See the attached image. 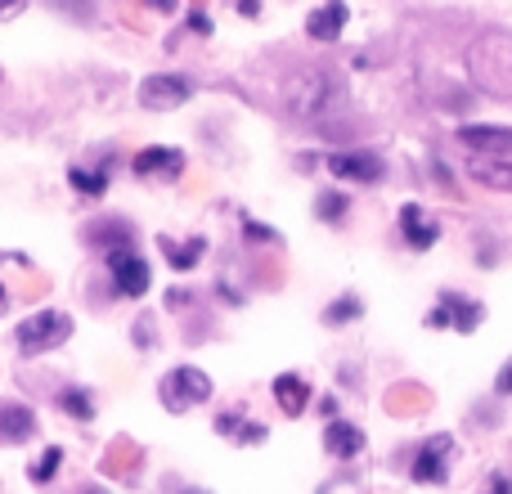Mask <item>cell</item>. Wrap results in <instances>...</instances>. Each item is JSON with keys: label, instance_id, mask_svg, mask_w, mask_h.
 <instances>
[{"label": "cell", "instance_id": "cell-24", "mask_svg": "<svg viewBox=\"0 0 512 494\" xmlns=\"http://www.w3.org/2000/svg\"><path fill=\"white\" fill-rule=\"evenodd\" d=\"M59 463H63V450H59V445H50V450H45L41 459H36L32 468H27V477H32L36 486H50L54 472H59Z\"/></svg>", "mask_w": 512, "mask_h": 494}, {"label": "cell", "instance_id": "cell-38", "mask_svg": "<svg viewBox=\"0 0 512 494\" xmlns=\"http://www.w3.org/2000/svg\"><path fill=\"white\" fill-rule=\"evenodd\" d=\"M5 310H9V292L0 288V315H5Z\"/></svg>", "mask_w": 512, "mask_h": 494}, {"label": "cell", "instance_id": "cell-19", "mask_svg": "<svg viewBox=\"0 0 512 494\" xmlns=\"http://www.w3.org/2000/svg\"><path fill=\"white\" fill-rule=\"evenodd\" d=\"M162 243V256H167L171 265H176L180 274H189L198 261H203V252H207V239H189V243H176V239H158Z\"/></svg>", "mask_w": 512, "mask_h": 494}, {"label": "cell", "instance_id": "cell-29", "mask_svg": "<svg viewBox=\"0 0 512 494\" xmlns=\"http://www.w3.org/2000/svg\"><path fill=\"white\" fill-rule=\"evenodd\" d=\"M131 337H135V346H144V351H153V319H135Z\"/></svg>", "mask_w": 512, "mask_h": 494}, {"label": "cell", "instance_id": "cell-12", "mask_svg": "<svg viewBox=\"0 0 512 494\" xmlns=\"http://www.w3.org/2000/svg\"><path fill=\"white\" fill-rule=\"evenodd\" d=\"M346 23H351V5L346 0H324L319 9H310L306 18V36L310 41H337V36L346 32Z\"/></svg>", "mask_w": 512, "mask_h": 494}, {"label": "cell", "instance_id": "cell-37", "mask_svg": "<svg viewBox=\"0 0 512 494\" xmlns=\"http://www.w3.org/2000/svg\"><path fill=\"white\" fill-rule=\"evenodd\" d=\"M319 409H324V414H328V423H333V414H337V400H333V396H324V400H319Z\"/></svg>", "mask_w": 512, "mask_h": 494}, {"label": "cell", "instance_id": "cell-21", "mask_svg": "<svg viewBox=\"0 0 512 494\" xmlns=\"http://www.w3.org/2000/svg\"><path fill=\"white\" fill-rule=\"evenodd\" d=\"M68 185L77 189L81 198H104L108 194V167L90 171V167H68Z\"/></svg>", "mask_w": 512, "mask_h": 494}, {"label": "cell", "instance_id": "cell-6", "mask_svg": "<svg viewBox=\"0 0 512 494\" xmlns=\"http://www.w3.org/2000/svg\"><path fill=\"white\" fill-rule=\"evenodd\" d=\"M135 99H140V108H149V113H171V108H185L189 99H194V81H189L185 72H153V77L140 81Z\"/></svg>", "mask_w": 512, "mask_h": 494}, {"label": "cell", "instance_id": "cell-28", "mask_svg": "<svg viewBox=\"0 0 512 494\" xmlns=\"http://www.w3.org/2000/svg\"><path fill=\"white\" fill-rule=\"evenodd\" d=\"M265 436H270V432H265L261 423H243L239 432H234V445H261Z\"/></svg>", "mask_w": 512, "mask_h": 494}, {"label": "cell", "instance_id": "cell-10", "mask_svg": "<svg viewBox=\"0 0 512 494\" xmlns=\"http://www.w3.org/2000/svg\"><path fill=\"white\" fill-rule=\"evenodd\" d=\"M131 171L140 180H180V176H185V153L167 149V144H149V149L135 153Z\"/></svg>", "mask_w": 512, "mask_h": 494}, {"label": "cell", "instance_id": "cell-17", "mask_svg": "<svg viewBox=\"0 0 512 494\" xmlns=\"http://www.w3.org/2000/svg\"><path fill=\"white\" fill-rule=\"evenodd\" d=\"M324 450L333 454V459H360L364 454V432L355 423H346V418H333V423L324 427Z\"/></svg>", "mask_w": 512, "mask_h": 494}, {"label": "cell", "instance_id": "cell-39", "mask_svg": "<svg viewBox=\"0 0 512 494\" xmlns=\"http://www.w3.org/2000/svg\"><path fill=\"white\" fill-rule=\"evenodd\" d=\"M81 494H108V490H99V486H81Z\"/></svg>", "mask_w": 512, "mask_h": 494}, {"label": "cell", "instance_id": "cell-31", "mask_svg": "<svg viewBox=\"0 0 512 494\" xmlns=\"http://www.w3.org/2000/svg\"><path fill=\"white\" fill-rule=\"evenodd\" d=\"M495 396H512V360L499 369V378H495Z\"/></svg>", "mask_w": 512, "mask_h": 494}, {"label": "cell", "instance_id": "cell-2", "mask_svg": "<svg viewBox=\"0 0 512 494\" xmlns=\"http://www.w3.org/2000/svg\"><path fill=\"white\" fill-rule=\"evenodd\" d=\"M68 337H72V315H63V310H36V315H27L23 324L14 328L18 355H50V351H59Z\"/></svg>", "mask_w": 512, "mask_h": 494}, {"label": "cell", "instance_id": "cell-35", "mask_svg": "<svg viewBox=\"0 0 512 494\" xmlns=\"http://www.w3.org/2000/svg\"><path fill=\"white\" fill-rule=\"evenodd\" d=\"M490 494H512V481L504 477V472H495V477H490Z\"/></svg>", "mask_w": 512, "mask_h": 494}, {"label": "cell", "instance_id": "cell-5", "mask_svg": "<svg viewBox=\"0 0 512 494\" xmlns=\"http://www.w3.org/2000/svg\"><path fill=\"white\" fill-rule=\"evenodd\" d=\"M104 265H108V279H113L117 297H135V301H140L144 292H149L153 274H149V261L140 256V247H135V243L104 252Z\"/></svg>", "mask_w": 512, "mask_h": 494}, {"label": "cell", "instance_id": "cell-20", "mask_svg": "<svg viewBox=\"0 0 512 494\" xmlns=\"http://www.w3.org/2000/svg\"><path fill=\"white\" fill-rule=\"evenodd\" d=\"M54 405H59L68 418H77V423H90V418H95V396H90L86 387H63L59 396H54Z\"/></svg>", "mask_w": 512, "mask_h": 494}, {"label": "cell", "instance_id": "cell-11", "mask_svg": "<svg viewBox=\"0 0 512 494\" xmlns=\"http://www.w3.org/2000/svg\"><path fill=\"white\" fill-rule=\"evenodd\" d=\"M324 167L333 171L337 180H355V185H378L382 176H387V167H382V158H373V153H328Z\"/></svg>", "mask_w": 512, "mask_h": 494}, {"label": "cell", "instance_id": "cell-23", "mask_svg": "<svg viewBox=\"0 0 512 494\" xmlns=\"http://www.w3.org/2000/svg\"><path fill=\"white\" fill-rule=\"evenodd\" d=\"M360 315H364V301L355 297V292H346V297L328 301L324 324H328V328H342V324H351V319H360Z\"/></svg>", "mask_w": 512, "mask_h": 494}, {"label": "cell", "instance_id": "cell-36", "mask_svg": "<svg viewBox=\"0 0 512 494\" xmlns=\"http://www.w3.org/2000/svg\"><path fill=\"white\" fill-rule=\"evenodd\" d=\"M149 5H153V9H162V14H176L180 0H149Z\"/></svg>", "mask_w": 512, "mask_h": 494}, {"label": "cell", "instance_id": "cell-7", "mask_svg": "<svg viewBox=\"0 0 512 494\" xmlns=\"http://www.w3.org/2000/svg\"><path fill=\"white\" fill-rule=\"evenodd\" d=\"M481 319H486L481 301L463 297V292H441V297H436V310L427 315V328H454V333H477Z\"/></svg>", "mask_w": 512, "mask_h": 494}, {"label": "cell", "instance_id": "cell-9", "mask_svg": "<svg viewBox=\"0 0 512 494\" xmlns=\"http://www.w3.org/2000/svg\"><path fill=\"white\" fill-rule=\"evenodd\" d=\"M459 144L472 149L477 158H512V126L468 122V126H459Z\"/></svg>", "mask_w": 512, "mask_h": 494}, {"label": "cell", "instance_id": "cell-18", "mask_svg": "<svg viewBox=\"0 0 512 494\" xmlns=\"http://www.w3.org/2000/svg\"><path fill=\"white\" fill-rule=\"evenodd\" d=\"M468 171H472L477 185L499 189V194H512V158H477Z\"/></svg>", "mask_w": 512, "mask_h": 494}, {"label": "cell", "instance_id": "cell-27", "mask_svg": "<svg viewBox=\"0 0 512 494\" xmlns=\"http://www.w3.org/2000/svg\"><path fill=\"white\" fill-rule=\"evenodd\" d=\"M243 423H248V418H243L239 409H225V414H216V432H221V436H230V441H234V432H239Z\"/></svg>", "mask_w": 512, "mask_h": 494}, {"label": "cell", "instance_id": "cell-4", "mask_svg": "<svg viewBox=\"0 0 512 494\" xmlns=\"http://www.w3.org/2000/svg\"><path fill=\"white\" fill-rule=\"evenodd\" d=\"M207 396H212V378L203 369H194V364H180L158 382V400L167 414H185V409L203 405Z\"/></svg>", "mask_w": 512, "mask_h": 494}, {"label": "cell", "instance_id": "cell-15", "mask_svg": "<svg viewBox=\"0 0 512 494\" xmlns=\"http://www.w3.org/2000/svg\"><path fill=\"white\" fill-rule=\"evenodd\" d=\"M81 234H86V243H90V247H104V252H113V247H131V243H135V225L126 221V216H104V221H90Z\"/></svg>", "mask_w": 512, "mask_h": 494}, {"label": "cell", "instance_id": "cell-13", "mask_svg": "<svg viewBox=\"0 0 512 494\" xmlns=\"http://www.w3.org/2000/svg\"><path fill=\"white\" fill-rule=\"evenodd\" d=\"M400 234H405V243L414 247V252H427V247H436V239H441V225L418 203H405L400 207Z\"/></svg>", "mask_w": 512, "mask_h": 494}, {"label": "cell", "instance_id": "cell-30", "mask_svg": "<svg viewBox=\"0 0 512 494\" xmlns=\"http://www.w3.org/2000/svg\"><path fill=\"white\" fill-rule=\"evenodd\" d=\"M212 27H216V23L203 14V9H194V14H189V32H198V36H212Z\"/></svg>", "mask_w": 512, "mask_h": 494}, {"label": "cell", "instance_id": "cell-34", "mask_svg": "<svg viewBox=\"0 0 512 494\" xmlns=\"http://www.w3.org/2000/svg\"><path fill=\"white\" fill-rule=\"evenodd\" d=\"M234 9H239L243 18H256L261 14V0H234Z\"/></svg>", "mask_w": 512, "mask_h": 494}, {"label": "cell", "instance_id": "cell-26", "mask_svg": "<svg viewBox=\"0 0 512 494\" xmlns=\"http://www.w3.org/2000/svg\"><path fill=\"white\" fill-rule=\"evenodd\" d=\"M95 5L99 0H59V9L68 18H77V23H95Z\"/></svg>", "mask_w": 512, "mask_h": 494}, {"label": "cell", "instance_id": "cell-16", "mask_svg": "<svg viewBox=\"0 0 512 494\" xmlns=\"http://www.w3.org/2000/svg\"><path fill=\"white\" fill-rule=\"evenodd\" d=\"M270 391H274V405H279L288 418H301V414H306V405H310V382L301 378V373H279Z\"/></svg>", "mask_w": 512, "mask_h": 494}, {"label": "cell", "instance_id": "cell-32", "mask_svg": "<svg viewBox=\"0 0 512 494\" xmlns=\"http://www.w3.org/2000/svg\"><path fill=\"white\" fill-rule=\"evenodd\" d=\"M189 301H194V292L189 288H171L167 292V310H180V306H189Z\"/></svg>", "mask_w": 512, "mask_h": 494}, {"label": "cell", "instance_id": "cell-1", "mask_svg": "<svg viewBox=\"0 0 512 494\" xmlns=\"http://www.w3.org/2000/svg\"><path fill=\"white\" fill-rule=\"evenodd\" d=\"M283 108L301 122H328L346 108V81L333 68H301L283 81Z\"/></svg>", "mask_w": 512, "mask_h": 494}, {"label": "cell", "instance_id": "cell-14", "mask_svg": "<svg viewBox=\"0 0 512 494\" xmlns=\"http://www.w3.org/2000/svg\"><path fill=\"white\" fill-rule=\"evenodd\" d=\"M36 436V414L18 400H0V445H23Z\"/></svg>", "mask_w": 512, "mask_h": 494}, {"label": "cell", "instance_id": "cell-22", "mask_svg": "<svg viewBox=\"0 0 512 494\" xmlns=\"http://www.w3.org/2000/svg\"><path fill=\"white\" fill-rule=\"evenodd\" d=\"M346 212H351V198H346L342 189H324V194L315 198V216H319L324 225H342Z\"/></svg>", "mask_w": 512, "mask_h": 494}, {"label": "cell", "instance_id": "cell-33", "mask_svg": "<svg viewBox=\"0 0 512 494\" xmlns=\"http://www.w3.org/2000/svg\"><path fill=\"white\" fill-rule=\"evenodd\" d=\"M27 9V0H0V23H9V18H18Z\"/></svg>", "mask_w": 512, "mask_h": 494}, {"label": "cell", "instance_id": "cell-3", "mask_svg": "<svg viewBox=\"0 0 512 494\" xmlns=\"http://www.w3.org/2000/svg\"><path fill=\"white\" fill-rule=\"evenodd\" d=\"M499 50L504 54H495V41L481 36L472 45V72L495 99H512V36H499Z\"/></svg>", "mask_w": 512, "mask_h": 494}, {"label": "cell", "instance_id": "cell-8", "mask_svg": "<svg viewBox=\"0 0 512 494\" xmlns=\"http://www.w3.org/2000/svg\"><path fill=\"white\" fill-rule=\"evenodd\" d=\"M450 454H454L450 432L423 441V450H418L414 463H409V477H414L418 486H445V481H450Z\"/></svg>", "mask_w": 512, "mask_h": 494}, {"label": "cell", "instance_id": "cell-25", "mask_svg": "<svg viewBox=\"0 0 512 494\" xmlns=\"http://www.w3.org/2000/svg\"><path fill=\"white\" fill-rule=\"evenodd\" d=\"M243 239H248V243H256V247H261V243H279V234H274V230H270V225L252 221V216H248V212H243Z\"/></svg>", "mask_w": 512, "mask_h": 494}]
</instances>
